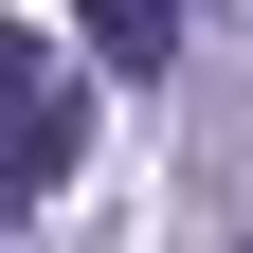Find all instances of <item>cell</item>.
I'll list each match as a JSON object with an SVG mask.
<instances>
[{"mask_svg":"<svg viewBox=\"0 0 253 253\" xmlns=\"http://www.w3.org/2000/svg\"><path fill=\"white\" fill-rule=\"evenodd\" d=\"M235 253H253V235H235Z\"/></svg>","mask_w":253,"mask_h":253,"instance_id":"cell-3","label":"cell"},{"mask_svg":"<svg viewBox=\"0 0 253 253\" xmlns=\"http://www.w3.org/2000/svg\"><path fill=\"white\" fill-rule=\"evenodd\" d=\"M73 37L109 54V73H181V37H199V0H73Z\"/></svg>","mask_w":253,"mask_h":253,"instance_id":"cell-2","label":"cell"},{"mask_svg":"<svg viewBox=\"0 0 253 253\" xmlns=\"http://www.w3.org/2000/svg\"><path fill=\"white\" fill-rule=\"evenodd\" d=\"M73 163H90V73L37 37V18H0V217H37Z\"/></svg>","mask_w":253,"mask_h":253,"instance_id":"cell-1","label":"cell"}]
</instances>
